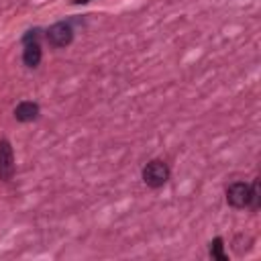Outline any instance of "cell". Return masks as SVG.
I'll list each match as a JSON object with an SVG mask.
<instances>
[{
  "label": "cell",
  "instance_id": "obj_2",
  "mask_svg": "<svg viewBox=\"0 0 261 261\" xmlns=\"http://www.w3.org/2000/svg\"><path fill=\"white\" fill-rule=\"evenodd\" d=\"M39 29H31L24 33L22 37V63L31 69H35L41 63L43 51H41V43H39Z\"/></svg>",
  "mask_w": 261,
  "mask_h": 261
},
{
  "label": "cell",
  "instance_id": "obj_5",
  "mask_svg": "<svg viewBox=\"0 0 261 261\" xmlns=\"http://www.w3.org/2000/svg\"><path fill=\"white\" fill-rule=\"evenodd\" d=\"M16 165H14V151L8 139H0V179L10 181L14 177Z\"/></svg>",
  "mask_w": 261,
  "mask_h": 261
},
{
  "label": "cell",
  "instance_id": "obj_6",
  "mask_svg": "<svg viewBox=\"0 0 261 261\" xmlns=\"http://www.w3.org/2000/svg\"><path fill=\"white\" fill-rule=\"evenodd\" d=\"M39 112H41V108H39L37 102L22 100V102H18L16 108H14V118H16L18 122H33V120H37Z\"/></svg>",
  "mask_w": 261,
  "mask_h": 261
},
{
  "label": "cell",
  "instance_id": "obj_4",
  "mask_svg": "<svg viewBox=\"0 0 261 261\" xmlns=\"http://www.w3.org/2000/svg\"><path fill=\"white\" fill-rule=\"evenodd\" d=\"M253 200V192L251 186L245 181H234L226 188V202L232 208H249Z\"/></svg>",
  "mask_w": 261,
  "mask_h": 261
},
{
  "label": "cell",
  "instance_id": "obj_7",
  "mask_svg": "<svg viewBox=\"0 0 261 261\" xmlns=\"http://www.w3.org/2000/svg\"><path fill=\"white\" fill-rule=\"evenodd\" d=\"M208 253H210V257L216 259V261H226V259H228L226 253H224V241H222V237H216V239L210 241Z\"/></svg>",
  "mask_w": 261,
  "mask_h": 261
},
{
  "label": "cell",
  "instance_id": "obj_8",
  "mask_svg": "<svg viewBox=\"0 0 261 261\" xmlns=\"http://www.w3.org/2000/svg\"><path fill=\"white\" fill-rule=\"evenodd\" d=\"M251 192H253V200H251V210H257L259 208V179H255L251 184Z\"/></svg>",
  "mask_w": 261,
  "mask_h": 261
},
{
  "label": "cell",
  "instance_id": "obj_3",
  "mask_svg": "<svg viewBox=\"0 0 261 261\" xmlns=\"http://www.w3.org/2000/svg\"><path fill=\"white\" fill-rule=\"evenodd\" d=\"M45 37H47V41H49L51 47L61 49V47L71 45V41H73V29H71L69 22L59 20V22H55V24H51V27L47 29Z\"/></svg>",
  "mask_w": 261,
  "mask_h": 261
},
{
  "label": "cell",
  "instance_id": "obj_9",
  "mask_svg": "<svg viewBox=\"0 0 261 261\" xmlns=\"http://www.w3.org/2000/svg\"><path fill=\"white\" fill-rule=\"evenodd\" d=\"M75 4H86V2H90V0H73Z\"/></svg>",
  "mask_w": 261,
  "mask_h": 261
},
{
  "label": "cell",
  "instance_id": "obj_1",
  "mask_svg": "<svg viewBox=\"0 0 261 261\" xmlns=\"http://www.w3.org/2000/svg\"><path fill=\"white\" fill-rule=\"evenodd\" d=\"M143 181L145 186L157 190V188H163L169 179V165L163 161V159H151L145 167H143Z\"/></svg>",
  "mask_w": 261,
  "mask_h": 261
}]
</instances>
